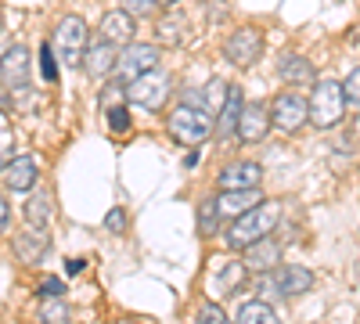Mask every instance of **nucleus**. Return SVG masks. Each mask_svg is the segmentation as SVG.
Segmentation results:
<instances>
[{
    "label": "nucleus",
    "mask_w": 360,
    "mask_h": 324,
    "mask_svg": "<svg viewBox=\"0 0 360 324\" xmlns=\"http://www.w3.org/2000/svg\"><path fill=\"white\" fill-rule=\"evenodd\" d=\"M342 94H346V105L360 112V69H353V72L346 76V83H342Z\"/></svg>",
    "instance_id": "393cba45"
},
{
    "label": "nucleus",
    "mask_w": 360,
    "mask_h": 324,
    "mask_svg": "<svg viewBox=\"0 0 360 324\" xmlns=\"http://www.w3.org/2000/svg\"><path fill=\"white\" fill-rule=\"evenodd\" d=\"M234 324H281L278 313L270 310V303L263 299H245L242 306L234 310Z\"/></svg>",
    "instance_id": "6ab92c4d"
},
{
    "label": "nucleus",
    "mask_w": 360,
    "mask_h": 324,
    "mask_svg": "<svg viewBox=\"0 0 360 324\" xmlns=\"http://www.w3.org/2000/svg\"><path fill=\"white\" fill-rule=\"evenodd\" d=\"M159 8V0H123V11L134 15V18H144V15H152Z\"/></svg>",
    "instance_id": "cd10ccee"
},
{
    "label": "nucleus",
    "mask_w": 360,
    "mask_h": 324,
    "mask_svg": "<svg viewBox=\"0 0 360 324\" xmlns=\"http://www.w3.org/2000/svg\"><path fill=\"white\" fill-rule=\"evenodd\" d=\"M270 123L281 134H295L303 123H310V98H303V91H281L270 105Z\"/></svg>",
    "instance_id": "423d86ee"
},
{
    "label": "nucleus",
    "mask_w": 360,
    "mask_h": 324,
    "mask_svg": "<svg viewBox=\"0 0 360 324\" xmlns=\"http://www.w3.org/2000/svg\"><path fill=\"white\" fill-rule=\"evenodd\" d=\"M54 58H58V54H54V47H51V44H44V47H40V72H44V79H47V83H54V79H58V65H54Z\"/></svg>",
    "instance_id": "a878e982"
},
{
    "label": "nucleus",
    "mask_w": 360,
    "mask_h": 324,
    "mask_svg": "<svg viewBox=\"0 0 360 324\" xmlns=\"http://www.w3.org/2000/svg\"><path fill=\"white\" fill-rule=\"evenodd\" d=\"M278 220H281V205L263 198L259 205H252L249 213H242V216L231 223L227 245H231V249H249L252 242L270 238V234H274V227H278Z\"/></svg>",
    "instance_id": "f257e3e1"
},
{
    "label": "nucleus",
    "mask_w": 360,
    "mask_h": 324,
    "mask_svg": "<svg viewBox=\"0 0 360 324\" xmlns=\"http://www.w3.org/2000/svg\"><path fill=\"white\" fill-rule=\"evenodd\" d=\"M169 134H173V141L198 148V144L209 141V134H213V115L205 108H195V105H180V108L169 112Z\"/></svg>",
    "instance_id": "20e7f679"
},
{
    "label": "nucleus",
    "mask_w": 360,
    "mask_h": 324,
    "mask_svg": "<svg viewBox=\"0 0 360 324\" xmlns=\"http://www.w3.org/2000/svg\"><path fill=\"white\" fill-rule=\"evenodd\" d=\"M238 115H242V91L231 86V91H227V105L217 115V137H227V134L238 130Z\"/></svg>",
    "instance_id": "412c9836"
},
{
    "label": "nucleus",
    "mask_w": 360,
    "mask_h": 324,
    "mask_svg": "<svg viewBox=\"0 0 360 324\" xmlns=\"http://www.w3.org/2000/svg\"><path fill=\"white\" fill-rule=\"evenodd\" d=\"M159 4H180V0H159Z\"/></svg>",
    "instance_id": "4c0bfd02"
},
{
    "label": "nucleus",
    "mask_w": 360,
    "mask_h": 324,
    "mask_svg": "<svg viewBox=\"0 0 360 324\" xmlns=\"http://www.w3.org/2000/svg\"><path fill=\"white\" fill-rule=\"evenodd\" d=\"M40 317H44V324H65V317H69V306H65V303H44Z\"/></svg>",
    "instance_id": "bb28decb"
},
{
    "label": "nucleus",
    "mask_w": 360,
    "mask_h": 324,
    "mask_svg": "<svg viewBox=\"0 0 360 324\" xmlns=\"http://www.w3.org/2000/svg\"><path fill=\"white\" fill-rule=\"evenodd\" d=\"M263 47H266V40H263V33H259L256 25H238L234 33L227 37V44H224V54H227L231 65L252 69L259 58H263Z\"/></svg>",
    "instance_id": "0eeeda50"
},
{
    "label": "nucleus",
    "mask_w": 360,
    "mask_h": 324,
    "mask_svg": "<svg viewBox=\"0 0 360 324\" xmlns=\"http://www.w3.org/2000/svg\"><path fill=\"white\" fill-rule=\"evenodd\" d=\"M346 94H342V83L335 79H317L314 83V94H310V123L317 130H332L346 119Z\"/></svg>",
    "instance_id": "f03ea898"
},
{
    "label": "nucleus",
    "mask_w": 360,
    "mask_h": 324,
    "mask_svg": "<svg viewBox=\"0 0 360 324\" xmlns=\"http://www.w3.org/2000/svg\"><path fill=\"white\" fill-rule=\"evenodd\" d=\"M51 216H54V202H51L47 191H37L33 198L25 202V220H29V227H33V231H44L51 223Z\"/></svg>",
    "instance_id": "aec40b11"
},
{
    "label": "nucleus",
    "mask_w": 360,
    "mask_h": 324,
    "mask_svg": "<svg viewBox=\"0 0 360 324\" xmlns=\"http://www.w3.org/2000/svg\"><path fill=\"white\" fill-rule=\"evenodd\" d=\"M270 105H263V101H249V105H242V115H238V137H242L245 144H259L266 134H270Z\"/></svg>",
    "instance_id": "1a4fd4ad"
},
{
    "label": "nucleus",
    "mask_w": 360,
    "mask_h": 324,
    "mask_svg": "<svg viewBox=\"0 0 360 324\" xmlns=\"http://www.w3.org/2000/svg\"><path fill=\"white\" fill-rule=\"evenodd\" d=\"M169 91H173L169 72L152 69V72L137 76L134 83H127V101H134V105H141V108H148V112H159V108L169 101Z\"/></svg>",
    "instance_id": "39448f33"
},
{
    "label": "nucleus",
    "mask_w": 360,
    "mask_h": 324,
    "mask_svg": "<svg viewBox=\"0 0 360 324\" xmlns=\"http://www.w3.org/2000/svg\"><path fill=\"white\" fill-rule=\"evenodd\" d=\"M8 137H11V130H8L4 112H0V162H11V159H8Z\"/></svg>",
    "instance_id": "473e14b6"
},
{
    "label": "nucleus",
    "mask_w": 360,
    "mask_h": 324,
    "mask_svg": "<svg viewBox=\"0 0 360 324\" xmlns=\"http://www.w3.org/2000/svg\"><path fill=\"white\" fill-rule=\"evenodd\" d=\"M198 324H227V317L220 313V306H213V303H205V306L198 310Z\"/></svg>",
    "instance_id": "c85d7f7f"
},
{
    "label": "nucleus",
    "mask_w": 360,
    "mask_h": 324,
    "mask_svg": "<svg viewBox=\"0 0 360 324\" xmlns=\"http://www.w3.org/2000/svg\"><path fill=\"white\" fill-rule=\"evenodd\" d=\"M8 220H11V209H8V198L0 195V234L8 231Z\"/></svg>",
    "instance_id": "72a5a7b5"
},
{
    "label": "nucleus",
    "mask_w": 360,
    "mask_h": 324,
    "mask_svg": "<svg viewBox=\"0 0 360 324\" xmlns=\"http://www.w3.org/2000/svg\"><path fill=\"white\" fill-rule=\"evenodd\" d=\"M227 91H231V86H227V83H220V79H209V83H205V91H202V105H205V112H209V115H220V112H224V105H227Z\"/></svg>",
    "instance_id": "4be33fe9"
},
{
    "label": "nucleus",
    "mask_w": 360,
    "mask_h": 324,
    "mask_svg": "<svg viewBox=\"0 0 360 324\" xmlns=\"http://www.w3.org/2000/svg\"><path fill=\"white\" fill-rule=\"evenodd\" d=\"M0 83L11 86V91H18V86L29 83V51L25 47H8V54L0 58Z\"/></svg>",
    "instance_id": "ddd939ff"
},
{
    "label": "nucleus",
    "mask_w": 360,
    "mask_h": 324,
    "mask_svg": "<svg viewBox=\"0 0 360 324\" xmlns=\"http://www.w3.org/2000/svg\"><path fill=\"white\" fill-rule=\"evenodd\" d=\"M281 288V296L292 299V296H303V292L314 288V271L310 267H278V271H270Z\"/></svg>",
    "instance_id": "dca6fc26"
},
{
    "label": "nucleus",
    "mask_w": 360,
    "mask_h": 324,
    "mask_svg": "<svg viewBox=\"0 0 360 324\" xmlns=\"http://www.w3.org/2000/svg\"><path fill=\"white\" fill-rule=\"evenodd\" d=\"M134 15H127L123 8L119 11H108L105 18H101V29H98V37L101 40H108L112 47H123V44H134Z\"/></svg>",
    "instance_id": "4468645a"
},
{
    "label": "nucleus",
    "mask_w": 360,
    "mask_h": 324,
    "mask_svg": "<svg viewBox=\"0 0 360 324\" xmlns=\"http://www.w3.org/2000/svg\"><path fill=\"white\" fill-rule=\"evenodd\" d=\"M245 263H227V267L220 271V281L213 285V292H217V296H227V292H234L238 288V281H242L245 278Z\"/></svg>",
    "instance_id": "5701e85b"
},
{
    "label": "nucleus",
    "mask_w": 360,
    "mask_h": 324,
    "mask_svg": "<svg viewBox=\"0 0 360 324\" xmlns=\"http://www.w3.org/2000/svg\"><path fill=\"white\" fill-rule=\"evenodd\" d=\"M105 227H108L112 234H123V231H127V213H123V209H112V213L105 216Z\"/></svg>",
    "instance_id": "7c9ffc66"
},
{
    "label": "nucleus",
    "mask_w": 360,
    "mask_h": 324,
    "mask_svg": "<svg viewBox=\"0 0 360 324\" xmlns=\"http://www.w3.org/2000/svg\"><path fill=\"white\" fill-rule=\"evenodd\" d=\"M259 181H263V166L259 162H249V159L224 166L220 176H217L220 191H249V188H259Z\"/></svg>",
    "instance_id": "9d476101"
},
{
    "label": "nucleus",
    "mask_w": 360,
    "mask_h": 324,
    "mask_svg": "<svg viewBox=\"0 0 360 324\" xmlns=\"http://www.w3.org/2000/svg\"><path fill=\"white\" fill-rule=\"evenodd\" d=\"M115 58H119V51L108 40H101V37L90 40L86 44V54H83V72L94 76V79H108L115 72Z\"/></svg>",
    "instance_id": "9b49d317"
},
{
    "label": "nucleus",
    "mask_w": 360,
    "mask_h": 324,
    "mask_svg": "<svg viewBox=\"0 0 360 324\" xmlns=\"http://www.w3.org/2000/svg\"><path fill=\"white\" fill-rule=\"evenodd\" d=\"M281 79L295 91V86H314V83H317V72H314V65L307 62V58L288 54L285 62H281Z\"/></svg>",
    "instance_id": "a211bd4d"
},
{
    "label": "nucleus",
    "mask_w": 360,
    "mask_h": 324,
    "mask_svg": "<svg viewBox=\"0 0 360 324\" xmlns=\"http://www.w3.org/2000/svg\"><path fill=\"white\" fill-rule=\"evenodd\" d=\"M8 54V47H4V40H0V58H4Z\"/></svg>",
    "instance_id": "e433bc0d"
},
{
    "label": "nucleus",
    "mask_w": 360,
    "mask_h": 324,
    "mask_svg": "<svg viewBox=\"0 0 360 324\" xmlns=\"http://www.w3.org/2000/svg\"><path fill=\"white\" fill-rule=\"evenodd\" d=\"M108 119H112L115 130H127L130 127V115L123 112V105H108Z\"/></svg>",
    "instance_id": "2f4dec72"
},
{
    "label": "nucleus",
    "mask_w": 360,
    "mask_h": 324,
    "mask_svg": "<svg viewBox=\"0 0 360 324\" xmlns=\"http://www.w3.org/2000/svg\"><path fill=\"white\" fill-rule=\"evenodd\" d=\"M47 252V238H29V234H18V256L25 263H37Z\"/></svg>",
    "instance_id": "b1692460"
},
{
    "label": "nucleus",
    "mask_w": 360,
    "mask_h": 324,
    "mask_svg": "<svg viewBox=\"0 0 360 324\" xmlns=\"http://www.w3.org/2000/svg\"><path fill=\"white\" fill-rule=\"evenodd\" d=\"M213 216H217V195L202 202V231L213 234Z\"/></svg>",
    "instance_id": "c756f323"
},
{
    "label": "nucleus",
    "mask_w": 360,
    "mask_h": 324,
    "mask_svg": "<svg viewBox=\"0 0 360 324\" xmlns=\"http://www.w3.org/2000/svg\"><path fill=\"white\" fill-rule=\"evenodd\" d=\"M278 259H281V249H278V242H270V238H259V242H252L249 249H245V267H252V271H278Z\"/></svg>",
    "instance_id": "f3484780"
},
{
    "label": "nucleus",
    "mask_w": 360,
    "mask_h": 324,
    "mask_svg": "<svg viewBox=\"0 0 360 324\" xmlns=\"http://www.w3.org/2000/svg\"><path fill=\"white\" fill-rule=\"evenodd\" d=\"M44 292H47V296H62V281H47Z\"/></svg>",
    "instance_id": "f704fd0d"
},
{
    "label": "nucleus",
    "mask_w": 360,
    "mask_h": 324,
    "mask_svg": "<svg viewBox=\"0 0 360 324\" xmlns=\"http://www.w3.org/2000/svg\"><path fill=\"white\" fill-rule=\"evenodd\" d=\"M152 69H159V47H152V44H127L115 58V76L123 79V86Z\"/></svg>",
    "instance_id": "6e6552de"
},
{
    "label": "nucleus",
    "mask_w": 360,
    "mask_h": 324,
    "mask_svg": "<svg viewBox=\"0 0 360 324\" xmlns=\"http://www.w3.org/2000/svg\"><path fill=\"white\" fill-rule=\"evenodd\" d=\"M263 202V191L259 188H249V191H217V216L220 220H238L242 213H249L252 205Z\"/></svg>",
    "instance_id": "f8f14e48"
},
{
    "label": "nucleus",
    "mask_w": 360,
    "mask_h": 324,
    "mask_svg": "<svg viewBox=\"0 0 360 324\" xmlns=\"http://www.w3.org/2000/svg\"><path fill=\"white\" fill-rule=\"evenodd\" d=\"M4 105H11V94L4 91V83H0V108H4Z\"/></svg>",
    "instance_id": "c9c22d12"
},
{
    "label": "nucleus",
    "mask_w": 360,
    "mask_h": 324,
    "mask_svg": "<svg viewBox=\"0 0 360 324\" xmlns=\"http://www.w3.org/2000/svg\"><path fill=\"white\" fill-rule=\"evenodd\" d=\"M86 44H90V33H86V22L79 15H65L62 22L54 25L51 47H54V54L62 58L65 65H83Z\"/></svg>",
    "instance_id": "7ed1b4c3"
},
{
    "label": "nucleus",
    "mask_w": 360,
    "mask_h": 324,
    "mask_svg": "<svg viewBox=\"0 0 360 324\" xmlns=\"http://www.w3.org/2000/svg\"><path fill=\"white\" fill-rule=\"evenodd\" d=\"M37 159L33 155H11V162H8V169H4V184H8V191H29L37 184Z\"/></svg>",
    "instance_id": "2eb2a0df"
}]
</instances>
